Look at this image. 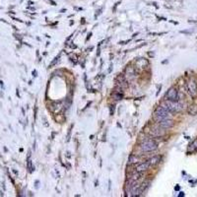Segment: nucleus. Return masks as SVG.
Returning a JSON list of instances; mask_svg holds the SVG:
<instances>
[{"mask_svg":"<svg viewBox=\"0 0 197 197\" xmlns=\"http://www.w3.org/2000/svg\"><path fill=\"white\" fill-rule=\"evenodd\" d=\"M166 100L168 101H172V102H177L180 101V96H179V91L175 87H172L168 90V92L166 93Z\"/></svg>","mask_w":197,"mask_h":197,"instance_id":"obj_4","label":"nucleus"},{"mask_svg":"<svg viewBox=\"0 0 197 197\" xmlns=\"http://www.w3.org/2000/svg\"><path fill=\"white\" fill-rule=\"evenodd\" d=\"M129 161H130V163H136L138 160H137V158H135L134 156H131L129 158Z\"/></svg>","mask_w":197,"mask_h":197,"instance_id":"obj_11","label":"nucleus"},{"mask_svg":"<svg viewBox=\"0 0 197 197\" xmlns=\"http://www.w3.org/2000/svg\"><path fill=\"white\" fill-rule=\"evenodd\" d=\"M180 33H182V34H188L189 35V34H191V33H192V31H181Z\"/></svg>","mask_w":197,"mask_h":197,"instance_id":"obj_12","label":"nucleus"},{"mask_svg":"<svg viewBox=\"0 0 197 197\" xmlns=\"http://www.w3.org/2000/svg\"><path fill=\"white\" fill-rule=\"evenodd\" d=\"M160 161H161V156H155L152 159H150L149 164H150V166H155V165H157V164H159Z\"/></svg>","mask_w":197,"mask_h":197,"instance_id":"obj_9","label":"nucleus"},{"mask_svg":"<svg viewBox=\"0 0 197 197\" xmlns=\"http://www.w3.org/2000/svg\"><path fill=\"white\" fill-rule=\"evenodd\" d=\"M187 92L191 98H195L197 96V81L195 78H190L187 81Z\"/></svg>","mask_w":197,"mask_h":197,"instance_id":"obj_3","label":"nucleus"},{"mask_svg":"<svg viewBox=\"0 0 197 197\" xmlns=\"http://www.w3.org/2000/svg\"><path fill=\"white\" fill-rule=\"evenodd\" d=\"M170 111H168L165 107H163L162 106H157V109L155 110V112H154V120L157 121V122H161L162 120L166 119V118H168V116L171 114Z\"/></svg>","mask_w":197,"mask_h":197,"instance_id":"obj_1","label":"nucleus"},{"mask_svg":"<svg viewBox=\"0 0 197 197\" xmlns=\"http://www.w3.org/2000/svg\"><path fill=\"white\" fill-rule=\"evenodd\" d=\"M150 167H151V166H150L149 161L141 163V164H139L137 167H136V172H144L148 171Z\"/></svg>","mask_w":197,"mask_h":197,"instance_id":"obj_6","label":"nucleus"},{"mask_svg":"<svg viewBox=\"0 0 197 197\" xmlns=\"http://www.w3.org/2000/svg\"><path fill=\"white\" fill-rule=\"evenodd\" d=\"M150 133H151L153 136H155V137H160V136H163L164 134H165V131H164L163 128H161L160 126H159V128L155 129V130H151L150 131Z\"/></svg>","mask_w":197,"mask_h":197,"instance_id":"obj_7","label":"nucleus"},{"mask_svg":"<svg viewBox=\"0 0 197 197\" xmlns=\"http://www.w3.org/2000/svg\"><path fill=\"white\" fill-rule=\"evenodd\" d=\"M187 112H188V114L194 116L197 114V105L196 104H192L188 106V109H187Z\"/></svg>","mask_w":197,"mask_h":197,"instance_id":"obj_8","label":"nucleus"},{"mask_svg":"<svg viewBox=\"0 0 197 197\" xmlns=\"http://www.w3.org/2000/svg\"><path fill=\"white\" fill-rule=\"evenodd\" d=\"M179 196H184V193H183V192H180V194Z\"/></svg>","mask_w":197,"mask_h":197,"instance_id":"obj_14","label":"nucleus"},{"mask_svg":"<svg viewBox=\"0 0 197 197\" xmlns=\"http://www.w3.org/2000/svg\"><path fill=\"white\" fill-rule=\"evenodd\" d=\"M196 150H197V139H195L194 141L189 145V148H188L189 152H193V151H196Z\"/></svg>","mask_w":197,"mask_h":197,"instance_id":"obj_10","label":"nucleus"},{"mask_svg":"<svg viewBox=\"0 0 197 197\" xmlns=\"http://www.w3.org/2000/svg\"><path fill=\"white\" fill-rule=\"evenodd\" d=\"M159 126L163 129H168L173 126V121L168 118H166V119L162 120L161 122H159Z\"/></svg>","mask_w":197,"mask_h":197,"instance_id":"obj_5","label":"nucleus"},{"mask_svg":"<svg viewBox=\"0 0 197 197\" xmlns=\"http://www.w3.org/2000/svg\"><path fill=\"white\" fill-rule=\"evenodd\" d=\"M140 148H141L143 152H153L155 150H157L158 144L153 139L146 138L142 141L141 145H140Z\"/></svg>","mask_w":197,"mask_h":197,"instance_id":"obj_2","label":"nucleus"},{"mask_svg":"<svg viewBox=\"0 0 197 197\" xmlns=\"http://www.w3.org/2000/svg\"><path fill=\"white\" fill-rule=\"evenodd\" d=\"M175 189H176V190H180V186H179V185L176 186V188H175Z\"/></svg>","mask_w":197,"mask_h":197,"instance_id":"obj_13","label":"nucleus"}]
</instances>
